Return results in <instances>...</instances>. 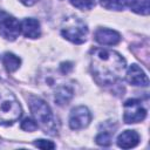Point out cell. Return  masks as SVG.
Instances as JSON below:
<instances>
[{
    "label": "cell",
    "mask_w": 150,
    "mask_h": 150,
    "mask_svg": "<svg viewBox=\"0 0 150 150\" xmlns=\"http://www.w3.org/2000/svg\"><path fill=\"white\" fill-rule=\"evenodd\" d=\"M90 69L98 84H112L122 76L125 60L114 50L96 48L91 50Z\"/></svg>",
    "instance_id": "obj_1"
},
{
    "label": "cell",
    "mask_w": 150,
    "mask_h": 150,
    "mask_svg": "<svg viewBox=\"0 0 150 150\" xmlns=\"http://www.w3.org/2000/svg\"><path fill=\"white\" fill-rule=\"evenodd\" d=\"M21 107L16 97L0 84V124H9L21 116Z\"/></svg>",
    "instance_id": "obj_2"
},
{
    "label": "cell",
    "mask_w": 150,
    "mask_h": 150,
    "mask_svg": "<svg viewBox=\"0 0 150 150\" xmlns=\"http://www.w3.org/2000/svg\"><path fill=\"white\" fill-rule=\"evenodd\" d=\"M29 108L36 122H39L40 127L45 130V132L54 134L55 131V123L54 116L49 108V105L39 97H30L29 98Z\"/></svg>",
    "instance_id": "obj_3"
},
{
    "label": "cell",
    "mask_w": 150,
    "mask_h": 150,
    "mask_svg": "<svg viewBox=\"0 0 150 150\" xmlns=\"http://www.w3.org/2000/svg\"><path fill=\"white\" fill-rule=\"evenodd\" d=\"M61 34L67 40L76 45H80L86 41L88 35V28L84 21H82L76 16H70L63 21Z\"/></svg>",
    "instance_id": "obj_4"
},
{
    "label": "cell",
    "mask_w": 150,
    "mask_h": 150,
    "mask_svg": "<svg viewBox=\"0 0 150 150\" xmlns=\"http://www.w3.org/2000/svg\"><path fill=\"white\" fill-rule=\"evenodd\" d=\"M123 109H124L123 120H124V122L128 123V124L141 122V121H143V120L145 118V116H146V110H145V108L142 105L141 101H139V100H136V98L128 100V101L124 103Z\"/></svg>",
    "instance_id": "obj_5"
},
{
    "label": "cell",
    "mask_w": 150,
    "mask_h": 150,
    "mask_svg": "<svg viewBox=\"0 0 150 150\" xmlns=\"http://www.w3.org/2000/svg\"><path fill=\"white\" fill-rule=\"evenodd\" d=\"M21 32V27L19 21L9 16L5 13H2V16H0V35L7 40H15Z\"/></svg>",
    "instance_id": "obj_6"
},
{
    "label": "cell",
    "mask_w": 150,
    "mask_h": 150,
    "mask_svg": "<svg viewBox=\"0 0 150 150\" xmlns=\"http://www.w3.org/2000/svg\"><path fill=\"white\" fill-rule=\"evenodd\" d=\"M90 120H91V115L89 110L86 107L80 105L71 110L69 116V127L73 130L83 129L89 124Z\"/></svg>",
    "instance_id": "obj_7"
},
{
    "label": "cell",
    "mask_w": 150,
    "mask_h": 150,
    "mask_svg": "<svg viewBox=\"0 0 150 150\" xmlns=\"http://www.w3.org/2000/svg\"><path fill=\"white\" fill-rule=\"evenodd\" d=\"M95 40L104 46H114L121 41V35L112 29L108 28H98L95 32Z\"/></svg>",
    "instance_id": "obj_8"
},
{
    "label": "cell",
    "mask_w": 150,
    "mask_h": 150,
    "mask_svg": "<svg viewBox=\"0 0 150 150\" xmlns=\"http://www.w3.org/2000/svg\"><path fill=\"white\" fill-rule=\"evenodd\" d=\"M127 81L132 86H143L146 87L149 84V80L146 74L137 66L131 64L127 71Z\"/></svg>",
    "instance_id": "obj_9"
},
{
    "label": "cell",
    "mask_w": 150,
    "mask_h": 150,
    "mask_svg": "<svg viewBox=\"0 0 150 150\" xmlns=\"http://www.w3.org/2000/svg\"><path fill=\"white\" fill-rule=\"evenodd\" d=\"M20 27H21L22 34H23L26 38L36 39V38H39L40 34H41L40 23H39V21L35 20V19H32V18L25 19V20L20 23Z\"/></svg>",
    "instance_id": "obj_10"
},
{
    "label": "cell",
    "mask_w": 150,
    "mask_h": 150,
    "mask_svg": "<svg viewBox=\"0 0 150 150\" xmlns=\"http://www.w3.org/2000/svg\"><path fill=\"white\" fill-rule=\"evenodd\" d=\"M139 136L135 130H125L117 137V145L123 149L134 148L138 144Z\"/></svg>",
    "instance_id": "obj_11"
},
{
    "label": "cell",
    "mask_w": 150,
    "mask_h": 150,
    "mask_svg": "<svg viewBox=\"0 0 150 150\" xmlns=\"http://www.w3.org/2000/svg\"><path fill=\"white\" fill-rule=\"evenodd\" d=\"M130 9L135 13L148 15L149 14V0H125Z\"/></svg>",
    "instance_id": "obj_12"
},
{
    "label": "cell",
    "mask_w": 150,
    "mask_h": 150,
    "mask_svg": "<svg viewBox=\"0 0 150 150\" xmlns=\"http://www.w3.org/2000/svg\"><path fill=\"white\" fill-rule=\"evenodd\" d=\"M2 63L8 73H13L20 67L21 61L16 55H14L12 53H6L2 57Z\"/></svg>",
    "instance_id": "obj_13"
},
{
    "label": "cell",
    "mask_w": 150,
    "mask_h": 150,
    "mask_svg": "<svg viewBox=\"0 0 150 150\" xmlns=\"http://www.w3.org/2000/svg\"><path fill=\"white\" fill-rule=\"evenodd\" d=\"M73 96V91L68 87H61L55 91V101L57 104H67Z\"/></svg>",
    "instance_id": "obj_14"
},
{
    "label": "cell",
    "mask_w": 150,
    "mask_h": 150,
    "mask_svg": "<svg viewBox=\"0 0 150 150\" xmlns=\"http://www.w3.org/2000/svg\"><path fill=\"white\" fill-rule=\"evenodd\" d=\"M101 5L107 9L122 11L124 9L127 2L125 0H101Z\"/></svg>",
    "instance_id": "obj_15"
},
{
    "label": "cell",
    "mask_w": 150,
    "mask_h": 150,
    "mask_svg": "<svg viewBox=\"0 0 150 150\" xmlns=\"http://www.w3.org/2000/svg\"><path fill=\"white\" fill-rule=\"evenodd\" d=\"M71 5L79 9H91L95 5V1L94 0H70Z\"/></svg>",
    "instance_id": "obj_16"
},
{
    "label": "cell",
    "mask_w": 150,
    "mask_h": 150,
    "mask_svg": "<svg viewBox=\"0 0 150 150\" xmlns=\"http://www.w3.org/2000/svg\"><path fill=\"white\" fill-rule=\"evenodd\" d=\"M96 143L98 145H103V146L109 145L111 143V134L108 131H103V132L98 134L96 137Z\"/></svg>",
    "instance_id": "obj_17"
},
{
    "label": "cell",
    "mask_w": 150,
    "mask_h": 150,
    "mask_svg": "<svg viewBox=\"0 0 150 150\" xmlns=\"http://www.w3.org/2000/svg\"><path fill=\"white\" fill-rule=\"evenodd\" d=\"M21 129L25 130V131H30L32 132V131L38 129V123L33 118H25L21 122Z\"/></svg>",
    "instance_id": "obj_18"
},
{
    "label": "cell",
    "mask_w": 150,
    "mask_h": 150,
    "mask_svg": "<svg viewBox=\"0 0 150 150\" xmlns=\"http://www.w3.org/2000/svg\"><path fill=\"white\" fill-rule=\"evenodd\" d=\"M38 148H41V149H54L55 148V144L50 141H46V139H38L35 143H34Z\"/></svg>",
    "instance_id": "obj_19"
},
{
    "label": "cell",
    "mask_w": 150,
    "mask_h": 150,
    "mask_svg": "<svg viewBox=\"0 0 150 150\" xmlns=\"http://www.w3.org/2000/svg\"><path fill=\"white\" fill-rule=\"evenodd\" d=\"M23 5H26V6H32V5H34L35 2H38L39 0H20Z\"/></svg>",
    "instance_id": "obj_20"
}]
</instances>
